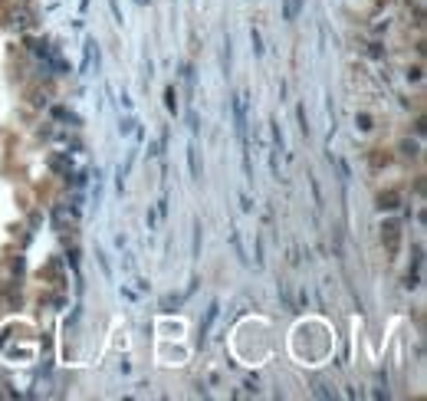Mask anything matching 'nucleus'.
Masks as SVG:
<instances>
[{
    "label": "nucleus",
    "mask_w": 427,
    "mask_h": 401,
    "mask_svg": "<svg viewBox=\"0 0 427 401\" xmlns=\"http://www.w3.org/2000/svg\"><path fill=\"white\" fill-rule=\"evenodd\" d=\"M187 161H191V175L201 178V161H198V148H194V145L187 148Z\"/></svg>",
    "instance_id": "nucleus-1"
},
{
    "label": "nucleus",
    "mask_w": 427,
    "mask_h": 401,
    "mask_svg": "<svg viewBox=\"0 0 427 401\" xmlns=\"http://www.w3.org/2000/svg\"><path fill=\"white\" fill-rule=\"evenodd\" d=\"M296 10H299V0H286V10H283V17H286V20H292V17H296Z\"/></svg>",
    "instance_id": "nucleus-2"
},
{
    "label": "nucleus",
    "mask_w": 427,
    "mask_h": 401,
    "mask_svg": "<svg viewBox=\"0 0 427 401\" xmlns=\"http://www.w3.org/2000/svg\"><path fill=\"white\" fill-rule=\"evenodd\" d=\"M165 99H168V109L174 112V109H178V102H174V99H178V95H174V89H168V92H165Z\"/></svg>",
    "instance_id": "nucleus-3"
},
{
    "label": "nucleus",
    "mask_w": 427,
    "mask_h": 401,
    "mask_svg": "<svg viewBox=\"0 0 427 401\" xmlns=\"http://www.w3.org/2000/svg\"><path fill=\"white\" fill-rule=\"evenodd\" d=\"M194 253H201V224H198V233H194Z\"/></svg>",
    "instance_id": "nucleus-4"
},
{
    "label": "nucleus",
    "mask_w": 427,
    "mask_h": 401,
    "mask_svg": "<svg viewBox=\"0 0 427 401\" xmlns=\"http://www.w3.org/2000/svg\"><path fill=\"white\" fill-rule=\"evenodd\" d=\"M138 4H148V0H138Z\"/></svg>",
    "instance_id": "nucleus-5"
}]
</instances>
